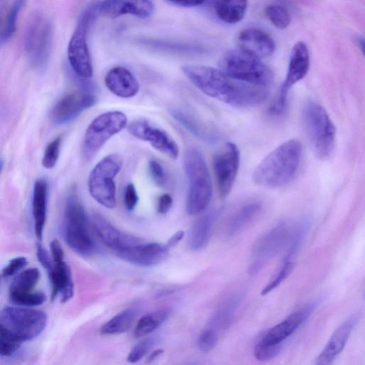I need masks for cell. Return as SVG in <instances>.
Here are the masks:
<instances>
[{"mask_svg":"<svg viewBox=\"0 0 365 365\" xmlns=\"http://www.w3.org/2000/svg\"><path fill=\"white\" fill-rule=\"evenodd\" d=\"M181 70L200 91L227 104L241 108L253 107L267 98L264 87L239 81L220 69L186 65Z\"/></svg>","mask_w":365,"mask_h":365,"instance_id":"cell-1","label":"cell"},{"mask_svg":"<svg viewBox=\"0 0 365 365\" xmlns=\"http://www.w3.org/2000/svg\"><path fill=\"white\" fill-rule=\"evenodd\" d=\"M302 158V145L297 140H287L269 153L257 166L252 179L267 188L286 185L295 176Z\"/></svg>","mask_w":365,"mask_h":365,"instance_id":"cell-2","label":"cell"},{"mask_svg":"<svg viewBox=\"0 0 365 365\" xmlns=\"http://www.w3.org/2000/svg\"><path fill=\"white\" fill-rule=\"evenodd\" d=\"M184 168L188 181L186 210L190 215H196L208 206L212 194L210 174L201 152L188 148L184 156Z\"/></svg>","mask_w":365,"mask_h":365,"instance_id":"cell-3","label":"cell"},{"mask_svg":"<svg viewBox=\"0 0 365 365\" xmlns=\"http://www.w3.org/2000/svg\"><path fill=\"white\" fill-rule=\"evenodd\" d=\"M303 126L315 156L329 160L335 148L336 129L325 109L309 101L302 111Z\"/></svg>","mask_w":365,"mask_h":365,"instance_id":"cell-4","label":"cell"},{"mask_svg":"<svg viewBox=\"0 0 365 365\" xmlns=\"http://www.w3.org/2000/svg\"><path fill=\"white\" fill-rule=\"evenodd\" d=\"M63 235L69 247L79 255L89 257L96 251L86 212L75 192L70 193L66 202Z\"/></svg>","mask_w":365,"mask_h":365,"instance_id":"cell-5","label":"cell"},{"mask_svg":"<svg viewBox=\"0 0 365 365\" xmlns=\"http://www.w3.org/2000/svg\"><path fill=\"white\" fill-rule=\"evenodd\" d=\"M47 320L44 312L26 307H6L0 310V329L21 344L41 334Z\"/></svg>","mask_w":365,"mask_h":365,"instance_id":"cell-6","label":"cell"},{"mask_svg":"<svg viewBox=\"0 0 365 365\" xmlns=\"http://www.w3.org/2000/svg\"><path fill=\"white\" fill-rule=\"evenodd\" d=\"M220 70L239 81L265 87L273 73L261 59L238 48L225 53L219 62Z\"/></svg>","mask_w":365,"mask_h":365,"instance_id":"cell-7","label":"cell"},{"mask_svg":"<svg viewBox=\"0 0 365 365\" xmlns=\"http://www.w3.org/2000/svg\"><path fill=\"white\" fill-rule=\"evenodd\" d=\"M123 166V159L117 153L103 158L92 169L88 180L92 197L103 206L112 209L116 206V187L114 178Z\"/></svg>","mask_w":365,"mask_h":365,"instance_id":"cell-8","label":"cell"},{"mask_svg":"<svg viewBox=\"0 0 365 365\" xmlns=\"http://www.w3.org/2000/svg\"><path fill=\"white\" fill-rule=\"evenodd\" d=\"M127 125L125 114L119 110L103 113L88 126L83 143V155L91 159L112 136L120 132Z\"/></svg>","mask_w":365,"mask_h":365,"instance_id":"cell-9","label":"cell"},{"mask_svg":"<svg viewBox=\"0 0 365 365\" xmlns=\"http://www.w3.org/2000/svg\"><path fill=\"white\" fill-rule=\"evenodd\" d=\"M292 228L287 222H280L263 234L255 243L251 262L250 274L257 273L268 262L273 259L289 242Z\"/></svg>","mask_w":365,"mask_h":365,"instance_id":"cell-10","label":"cell"},{"mask_svg":"<svg viewBox=\"0 0 365 365\" xmlns=\"http://www.w3.org/2000/svg\"><path fill=\"white\" fill-rule=\"evenodd\" d=\"M93 14L90 9L82 14L67 49L68 61L73 71L82 78H89L93 75L92 61L87 43Z\"/></svg>","mask_w":365,"mask_h":365,"instance_id":"cell-11","label":"cell"},{"mask_svg":"<svg viewBox=\"0 0 365 365\" xmlns=\"http://www.w3.org/2000/svg\"><path fill=\"white\" fill-rule=\"evenodd\" d=\"M309 53L307 45L302 41H298L291 51L286 78L279 94L269 108L270 115H279L284 113L290 88L305 77L309 71Z\"/></svg>","mask_w":365,"mask_h":365,"instance_id":"cell-12","label":"cell"},{"mask_svg":"<svg viewBox=\"0 0 365 365\" xmlns=\"http://www.w3.org/2000/svg\"><path fill=\"white\" fill-rule=\"evenodd\" d=\"M52 41L51 23L36 16L30 23L25 36V48L35 66L43 65L49 56Z\"/></svg>","mask_w":365,"mask_h":365,"instance_id":"cell-13","label":"cell"},{"mask_svg":"<svg viewBox=\"0 0 365 365\" xmlns=\"http://www.w3.org/2000/svg\"><path fill=\"white\" fill-rule=\"evenodd\" d=\"M240 151L235 144L227 143L214 156L213 168L220 195L226 197L231 191L240 165Z\"/></svg>","mask_w":365,"mask_h":365,"instance_id":"cell-14","label":"cell"},{"mask_svg":"<svg viewBox=\"0 0 365 365\" xmlns=\"http://www.w3.org/2000/svg\"><path fill=\"white\" fill-rule=\"evenodd\" d=\"M319 302L318 299H314L298 309L283 321L268 329L257 343L282 347L283 342L311 316Z\"/></svg>","mask_w":365,"mask_h":365,"instance_id":"cell-15","label":"cell"},{"mask_svg":"<svg viewBox=\"0 0 365 365\" xmlns=\"http://www.w3.org/2000/svg\"><path fill=\"white\" fill-rule=\"evenodd\" d=\"M96 101L95 95L88 90L70 92L60 98L50 112V118L56 124L70 122L84 110L93 106Z\"/></svg>","mask_w":365,"mask_h":365,"instance_id":"cell-16","label":"cell"},{"mask_svg":"<svg viewBox=\"0 0 365 365\" xmlns=\"http://www.w3.org/2000/svg\"><path fill=\"white\" fill-rule=\"evenodd\" d=\"M128 130L135 138L148 142L155 149L171 159H176L179 148L175 140L164 130L145 120L129 123Z\"/></svg>","mask_w":365,"mask_h":365,"instance_id":"cell-17","label":"cell"},{"mask_svg":"<svg viewBox=\"0 0 365 365\" xmlns=\"http://www.w3.org/2000/svg\"><path fill=\"white\" fill-rule=\"evenodd\" d=\"M169 248L157 242H141L116 252L121 259L141 267H152L162 262L167 257Z\"/></svg>","mask_w":365,"mask_h":365,"instance_id":"cell-18","label":"cell"},{"mask_svg":"<svg viewBox=\"0 0 365 365\" xmlns=\"http://www.w3.org/2000/svg\"><path fill=\"white\" fill-rule=\"evenodd\" d=\"M98 11L101 16L110 19L125 14L146 19L153 14L154 4L150 0H104L98 6Z\"/></svg>","mask_w":365,"mask_h":365,"instance_id":"cell-19","label":"cell"},{"mask_svg":"<svg viewBox=\"0 0 365 365\" xmlns=\"http://www.w3.org/2000/svg\"><path fill=\"white\" fill-rule=\"evenodd\" d=\"M360 312L348 317L331 334L323 350L316 359L317 365H329L341 352L352 330L360 319Z\"/></svg>","mask_w":365,"mask_h":365,"instance_id":"cell-20","label":"cell"},{"mask_svg":"<svg viewBox=\"0 0 365 365\" xmlns=\"http://www.w3.org/2000/svg\"><path fill=\"white\" fill-rule=\"evenodd\" d=\"M239 48L259 59L267 58L275 51L273 38L265 31L259 29H247L238 36Z\"/></svg>","mask_w":365,"mask_h":365,"instance_id":"cell-21","label":"cell"},{"mask_svg":"<svg viewBox=\"0 0 365 365\" xmlns=\"http://www.w3.org/2000/svg\"><path fill=\"white\" fill-rule=\"evenodd\" d=\"M92 223L102 242L116 252L140 242L135 237L118 230L101 215H93Z\"/></svg>","mask_w":365,"mask_h":365,"instance_id":"cell-22","label":"cell"},{"mask_svg":"<svg viewBox=\"0 0 365 365\" xmlns=\"http://www.w3.org/2000/svg\"><path fill=\"white\" fill-rule=\"evenodd\" d=\"M48 274L51 285V299L53 300L57 296H60V300L63 303L71 299L74 292L69 265L64 260L53 261Z\"/></svg>","mask_w":365,"mask_h":365,"instance_id":"cell-23","label":"cell"},{"mask_svg":"<svg viewBox=\"0 0 365 365\" xmlns=\"http://www.w3.org/2000/svg\"><path fill=\"white\" fill-rule=\"evenodd\" d=\"M105 84L111 93L123 98H132L139 91L137 78L130 71L122 66L114 67L106 73Z\"/></svg>","mask_w":365,"mask_h":365,"instance_id":"cell-24","label":"cell"},{"mask_svg":"<svg viewBox=\"0 0 365 365\" xmlns=\"http://www.w3.org/2000/svg\"><path fill=\"white\" fill-rule=\"evenodd\" d=\"M48 184L43 179L37 180L34 185L32 195V215L34 232L36 237L41 240L46 218Z\"/></svg>","mask_w":365,"mask_h":365,"instance_id":"cell-25","label":"cell"},{"mask_svg":"<svg viewBox=\"0 0 365 365\" xmlns=\"http://www.w3.org/2000/svg\"><path fill=\"white\" fill-rule=\"evenodd\" d=\"M241 299V294L231 297L212 314L206 327L220 336L231 324Z\"/></svg>","mask_w":365,"mask_h":365,"instance_id":"cell-26","label":"cell"},{"mask_svg":"<svg viewBox=\"0 0 365 365\" xmlns=\"http://www.w3.org/2000/svg\"><path fill=\"white\" fill-rule=\"evenodd\" d=\"M260 210L261 204L256 201L247 202L240 207L227 222V235L234 236L240 232L255 219Z\"/></svg>","mask_w":365,"mask_h":365,"instance_id":"cell-27","label":"cell"},{"mask_svg":"<svg viewBox=\"0 0 365 365\" xmlns=\"http://www.w3.org/2000/svg\"><path fill=\"white\" fill-rule=\"evenodd\" d=\"M247 0H215L214 9L218 18L227 24H235L245 16Z\"/></svg>","mask_w":365,"mask_h":365,"instance_id":"cell-28","label":"cell"},{"mask_svg":"<svg viewBox=\"0 0 365 365\" xmlns=\"http://www.w3.org/2000/svg\"><path fill=\"white\" fill-rule=\"evenodd\" d=\"M215 217V213L210 212L200 217L193 225L188 237V244L192 250H200L207 244Z\"/></svg>","mask_w":365,"mask_h":365,"instance_id":"cell-29","label":"cell"},{"mask_svg":"<svg viewBox=\"0 0 365 365\" xmlns=\"http://www.w3.org/2000/svg\"><path fill=\"white\" fill-rule=\"evenodd\" d=\"M170 315V310L159 309L142 317L138 322L134 335L136 338L147 336L158 329Z\"/></svg>","mask_w":365,"mask_h":365,"instance_id":"cell-30","label":"cell"},{"mask_svg":"<svg viewBox=\"0 0 365 365\" xmlns=\"http://www.w3.org/2000/svg\"><path fill=\"white\" fill-rule=\"evenodd\" d=\"M135 317V313L132 309H124L104 324L100 331L107 335L124 333L130 328Z\"/></svg>","mask_w":365,"mask_h":365,"instance_id":"cell-31","label":"cell"},{"mask_svg":"<svg viewBox=\"0 0 365 365\" xmlns=\"http://www.w3.org/2000/svg\"><path fill=\"white\" fill-rule=\"evenodd\" d=\"M25 0H15L6 13L0 17V44L9 40L15 33L16 21Z\"/></svg>","mask_w":365,"mask_h":365,"instance_id":"cell-32","label":"cell"},{"mask_svg":"<svg viewBox=\"0 0 365 365\" xmlns=\"http://www.w3.org/2000/svg\"><path fill=\"white\" fill-rule=\"evenodd\" d=\"M40 277V272L36 267L28 268L21 272L13 279L9 293H19L32 291Z\"/></svg>","mask_w":365,"mask_h":365,"instance_id":"cell-33","label":"cell"},{"mask_svg":"<svg viewBox=\"0 0 365 365\" xmlns=\"http://www.w3.org/2000/svg\"><path fill=\"white\" fill-rule=\"evenodd\" d=\"M310 226L309 219H303L298 222L292 230L289 240V248L284 257V261H292L293 257L299 250Z\"/></svg>","mask_w":365,"mask_h":365,"instance_id":"cell-34","label":"cell"},{"mask_svg":"<svg viewBox=\"0 0 365 365\" xmlns=\"http://www.w3.org/2000/svg\"><path fill=\"white\" fill-rule=\"evenodd\" d=\"M10 302L16 306L33 307L42 304L46 300V295L41 292H26L9 293Z\"/></svg>","mask_w":365,"mask_h":365,"instance_id":"cell-35","label":"cell"},{"mask_svg":"<svg viewBox=\"0 0 365 365\" xmlns=\"http://www.w3.org/2000/svg\"><path fill=\"white\" fill-rule=\"evenodd\" d=\"M266 15L272 24L279 29H284L290 24L289 11L280 5H269L266 8Z\"/></svg>","mask_w":365,"mask_h":365,"instance_id":"cell-36","label":"cell"},{"mask_svg":"<svg viewBox=\"0 0 365 365\" xmlns=\"http://www.w3.org/2000/svg\"><path fill=\"white\" fill-rule=\"evenodd\" d=\"M294 263L293 261H284L281 267L274 274L273 277L262 290L261 294L266 295L273 289L280 285L291 274L294 269Z\"/></svg>","mask_w":365,"mask_h":365,"instance_id":"cell-37","label":"cell"},{"mask_svg":"<svg viewBox=\"0 0 365 365\" xmlns=\"http://www.w3.org/2000/svg\"><path fill=\"white\" fill-rule=\"evenodd\" d=\"M61 142V136H58L47 145L42 158V165L45 168L51 169L56 165L60 154Z\"/></svg>","mask_w":365,"mask_h":365,"instance_id":"cell-38","label":"cell"},{"mask_svg":"<svg viewBox=\"0 0 365 365\" xmlns=\"http://www.w3.org/2000/svg\"><path fill=\"white\" fill-rule=\"evenodd\" d=\"M155 340L148 338L135 345L129 352L127 361L134 364L142 359L154 345Z\"/></svg>","mask_w":365,"mask_h":365,"instance_id":"cell-39","label":"cell"},{"mask_svg":"<svg viewBox=\"0 0 365 365\" xmlns=\"http://www.w3.org/2000/svg\"><path fill=\"white\" fill-rule=\"evenodd\" d=\"M21 343L0 329V356H11L19 351Z\"/></svg>","mask_w":365,"mask_h":365,"instance_id":"cell-40","label":"cell"},{"mask_svg":"<svg viewBox=\"0 0 365 365\" xmlns=\"http://www.w3.org/2000/svg\"><path fill=\"white\" fill-rule=\"evenodd\" d=\"M220 336L212 330L205 327L201 332L198 339L200 349L205 353L212 350L216 346Z\"/></svg>","mask_w":365,"mask_h":365,"instance_id":"cell-41","label":"cell"},{"mask_svg":"<svg viewBox=\"0 0 365 365\" xmlns=\"http://www.w3.org/2000/svg\"><path fill=\"white\" fill-rule=\"evenodd\" d=\"M27 264L28 261L24 257L14 258L2 269V271L0 272V275L2 279L12 276L25 267Z\"/></svg>","mask_w":365,"mask_h":365,"instance_id":"cell-42","label":"cell"},{"mask_svg":"<svg viewBox=\"0 0 365 365\" xmlns=\"http://www.w3.org/2000/svg\"><path fill=\"white\" fill-rule=\"evenodd\" d=\"M148 169L155 184L158 186H163L165 183L166 177L161 164L155 160H150L148 163Z\"/></svg>","mask_w":365,"mask_h":365,"instance_id":"cell-43","label":"cell"},{"mask_svg":"<svg viewBox=\"0 0 365 365\" xmlns=\"http://www.w3.org/2000/svg\"><path fill=\"white\" fill-rule=\"evenodd\" d=\"M138 201V196L133 184L127 185L125 190L124 202L128 210H133Z\"/></svg>","mask_w":365,"mask_h":365,"instance_id":"cell-44","label":"cell"},{"mask_svg":"<svg viewBox=\"0 0 365 365\" xmlns=\"http://www.w3.org/2000/svg\"><path fill=\"white\" fill-rule=\"evenodd\" d=\"M37 259L43 267L48 272L52 266V258L48 251L41 245L37 244L36 246Z\"/></svg>","mask_w":365,"mask_h":365,"instance_id":"cell-45","label":"cell"},{"mask_svg":"<svg viewBox=\"0 0 365 365\" xmlns=\"http://www.w3.org/2000/svg\"><path fill=\"white\" fill-rule=\"evenodd\" d=\"M51 256L53 262L62 261L64 252L62 246L58 240H53L50 243Z\"/></svg>","mask_w":365,"mask_h":365,"instance_id":"cell-46","label":"cell"},{"mask_svg":"<svg viewBox=\"0 0 365 365\" xmlns=\"http://www.w3.org/2000/svg\"><path fill=\"white\" fill-rule=\"evenodd\" d=\"M173 204V198L169 194H163L160 196L158 201V212L160 214L167 213Z\"/></svg>","mask_w":365,"mask_h":365,"instance_id":"cell-47","label":"cell"},{"mask_svg":"<svg viewBox=\"0 0 365 365\" xmlns=\"http://www.w3.org/2000/svg\"><path fill=\"white\" fill-rule=\"evenodd\" d=\"M170 4L182 7H192L204 4L207 0H166Z\"/></svg>","mask_w":365,"mask_h":365,"instance_id":"cell-48","label":"cell"},{"mask_svg":"<svg viewBox=\"0 0 365 365\" xmlns=\"http://www.w3.org/2000/svg\"><path fill=\"white\" fill-rule=\"evenodd\" d=\"M185 235L182 230L176 232L168 241L166 245L168 248L175 246L179 242L182 240Z\"/></svg>","mask_w":365,"mask_h":365,"instance_id":"cell-49","label":"cell"},{"mask_svg":"<svg viewBox=\"0 0 365 365\" xmlns=\"http://www.w3.org/2000/svg\"><path fill=\"white\" fill-rule=\"evenodd\" d=\"M163 353V350L158 349L153 351L148 356L146 360V363H151L156 358H158L160 355H161Z\"/></svg>","mask_w":365,"mask_h":365,"instance_id":"cell-50","label":"cell"},{"mask_svg":"<svg viewBox=\"0 0 365 365\" xmlns=\"http://www.w3.org/2000/svg\"><path fill=\"white\" fill-rule=\"evenodd\" d=\"M356 40H357V44L359 46H361V51H364V39L359 37Z\"/></svg>","mask_w":365,"mask_h":365,"instance_id":"cell-51","label":"cell"},{"mask_svg":"<svg viewBox=\"0 0 365 365\" xmlns=\"http://www.w3.org/2000/svg\"><path fill=\"white\" fill-rule=\"evenodd\" d=\"M3 166H4V162H3L2 159L0 158V173L3 169Z\"/></svg>","mask_w":365,"mask_h":365,"instance_id":"cell-52","label":"cell"},{"mask_svg":"<svg viewBox=\"0 0 365 365\" xmlns=\"http://www.w3.org/2000/svg\"><path fill=\"white\" fill-rule=\"evenodd\" d=\"M2 279H2V277H1V275H0V284H1V280H2Z\"/></svg>","mask_w":365,"mask_h":365,"instance_id":"cell-53","label":"cell"}]
</instances>
